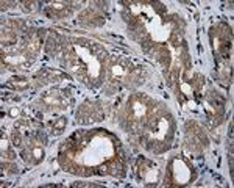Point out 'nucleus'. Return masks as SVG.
Returning a JSON list of instances; mask_svg holds the SVG:
<instances>
[{
  "label": "nucleus",
  "mask_w": 234,
  "mask_h": 188,
  "mask_svg": "<svg viewBox=\"0 0 234 188\" xmlns=\"http://www.w3.org/2000/svg\"><path fill=\"white\" fill-rule=\"evenodd\" d=\"M33 157L36 160H41V157H42V149L39 147V146H36V147L33 149Z\"/></svg>",
  "instance_id": "2"
},
{
  "label": "nucleus",
  "mask_w": 234,
  "mask_h": 188,
  "mask_svg": "<svg viewBox=\"0 0 234 188\" xmlns=\"http://www.w3.org/2000/svg\"><path fill=\"white\" fill-rule=\"evenodd\" d=\"M64 125H66V119H63V118H61V119L56 122L55 125H53V133H59L61 130H63Z\"/></svg>",
  "instance_id": "1"
},
{
  "label": "nucleus",
  "mask_w": 234,
  "mask_h": 188,
  "mask_svg": "<svg viewBox=\"0 0 234 188\" xmlns=\"http://www.w3.org/2000/svg\"><path fill=\"white\" fill-rule=\"evenodd\" d=\"M111 72H113L114 75H122V74H123V69H122V66H114Z\"/></svg>",
  "instance_id": "3"
}]
</instances>
